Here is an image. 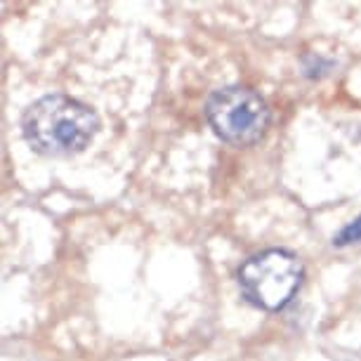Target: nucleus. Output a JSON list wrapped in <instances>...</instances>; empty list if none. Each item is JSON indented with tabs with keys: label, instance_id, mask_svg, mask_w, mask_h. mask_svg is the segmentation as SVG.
<instances>
[{
	"label": "nucleus",
	"instance_id": "nucleus-2",
	"mask_svg": "<svg viewBox=\"0 0 361 361\" xmlns=\"http://www.w3.org/2000/svg\"><path fill=\"white\" fill-rule=\"evenodd\" d=\"M305 267L295 253L283 248L262 250L248 257L238 269V286L250 305L267 312H279L295 298L302 286Z\"/></svg>",
	"mask_w": 361,
	"mask_h": 361
},
{
	"label": "nucleus",
	"instance_id": "nucleus-3",
	"mask_svg": "<svg viewBox=\"0 0 361 361\" xmlns=\"http://www.w3.org/2000/svg\"><path fill=\"white\" fill-rule=\"evenodd\" d=\"M208 123L215 135L234 147L255 145L269 126V109L246 85H224L206 102Z\"/></svg>",
	"mask_w": 361,
	"mask_h": 361
},
{
	"label": "nucleus",
	"instance_id": "nucleus-4",
	"mask_svg": "<svg viewBox=\"0 0 361 361\" xmlns=\"http://www.w3.org/2000/svg\"><path fill=\"white\" fill-rule=\"evenodd\" d=\"M350 243H361V215L354 222L347 224V227L340 229V234L333 238V246L338 248L350 246Z\"/></svg>",
	"mask_w": 361,
	"mask_h": 361
},
{
	"label": "nucleus",
	"instance_id": "nucleus-1",
	"mask_svg": "<svg viewBox=\"0 0 361 361\" xmlns=\"http://www.w3.org/2000/svg\"><path fill=\"white\" fill-rule=\"evenodd\" d=\"M24 137L33 152L62 159L80 154L99 130V118L83 102L66 94H47L26 109Z\"/></svg>",
	"mask_w": 361,
	"mask_h": 361
}]
</instances>
